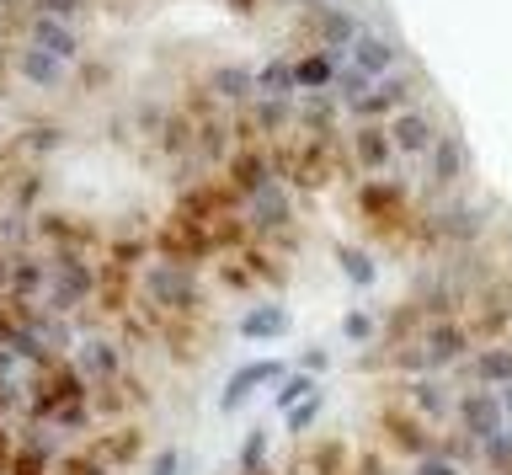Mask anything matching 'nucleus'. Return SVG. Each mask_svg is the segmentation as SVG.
<instances>
[{
    "instance_id": "nucleus-1",
    "label": "nucleus",
    "mask_w": 512,
    "mask_h": 475,
    "mask_svg": "<svg viewBox=\"0 0 512 475\" xmlns=\"http://www.w3.org/2000/svg\"><path fill=\"white\" fill-rule=\"evenodd\" d=\"M32 417H48V422H59V427H86L91 417V379L80 374V363H43V379H38V390H32Z\"/></svg>"
},
{
    "instance_id": "nucleus-2",
    "label": "nucleus",
    "mask_w": 512,
    "mask_h": 475,
    "mask_svg": "<svg viewBox=\"0 0 512 475\" xmlns=\"http://www.w3.org/2000/svg\"><path fill=\"white\" fill-rule=\"evenodd\" d=\"M144 283V294H150V305L166 315V321H187L192 310H198V278H192V267H182V262H166L160 257L150 273L139 278Z\"/></svg>"
},
{
    "instance_id": "nucleus-3",
    "label": "nucleus",
    "mask_w": 512,
    "mask_h": 475,
    "mask_svg": "<svg viewBox=\"0 0 512 475\" xmlns=\"http://www.w3.org/2000/svg\"><path fill=\"white\" fill-rule=\"evenodd\" d=\"M416 342H422V353H427V369H432V374L454 369V363H470V353H475V337H470V321H464V315H448V321H427L422 331H416Z\"/></svg>"
},
{
    "instance_id": "nucleus-4",
    "label": "nucleus",
    "mask_w": 512,
    "mask_h": 475,
    "mask_svg": "<svg viewBox=\"0 0 512 475\" xmlns=\"http://www.w3.org/2000/svg\"><path fill=\"white\" fill-rule=\"evenodd\" d=\"M454 427L459 433H470L475 443H486L496 438L507 427V411H502V390H464L459 401H454Z\"/></svg>"
},
{
    "instance_id": "nucleus-5",
    "label": "nucleus",
    "mask_w": 512,
    "mask_h": 475,
    "mask_svg": "<svg viewBox=\"0 0 512 475\" xmlns=\"http://www.w3.org/2000/svg\"><path fill=\"white\" fill-rule=\"evenodd\" d=\"M411 91H416V75L411 65H400L395 75H384V81H374V91H368L363 102H352V118L358 123H384V113H400V107L411 102Z\"/></svg>"
},
{
    "instance_id": "nucleus-6",
    "label": "nucleus",
    "mask_w": 512,
    "mask_h": 475,
    "mask_svg": "<svg viewBox=\"0 0 512 475\" xmlns=\"http://www.w3.org/2000/svg\"><path fill=\"white\" fill-rule=\"evenodd\" d=\"M427 427H432V422H422L411 406H384V411H379V433L390 438L400 454H416V459H422V454L438 449V438H432Z\"/></svg>"
},
{
    "instance_id": "nucleus-7",
    "label": "nucleus",
    "mask_w": 512,
    "mask_h": 475,
    "mask_svg": "<svg viewBox=\"0 0 512 475\" xmlns=\"http://www.w3.org/2000/svg\"><path fill=\"white\" fill-rule=\"evenodd\" d=\"M384 129H390V139H395V155H422V161H427V150L438 145V134H443L427 107H400Z\"/></svg>"
},
{
    "instance_id": "nucleus-8",
    "label": "nucleus",
    "mask_w": 512,
    "mask_h": 475,
    "mask_svg": "<svg viewBox=\"0 0 512 475\" xmlns=\"http://www.w3.org/2000/svg\"><path fill=\"white\" fill-rule=\"evenodd\" d=\"M464 321H470L475 347L507 342V331H512V294L507 289H486V294H480V305H475V315H464Z\"/></svg>"
},
{
    "instance_id": "nucleus-9",
    "label": "nucleus",
    "mask_w": 512,
    "mask_h": 475,
    "mask_svg": "<svg viewBox=\"0 0 512 475\" xmlns=\"http://www.w3.org/2000/svg\"><path fill=\"white\" fill-rule=\"evenodd\" d=\"M464 166H470V150H464V139H459L454 129H443L438 145L427 150V182H432V193L454 187V182L464 177Z\"/></svg>"
},
{
    "instance_id": "nucleus-10",
    "label": "nucleus",
    "mask_w": 512,
    "mask_h": 475,
    "mask_svg": "<svg viewBox=\"0 0 512 475\" xmlns=\"http://www.w3.org/2000/svg\"><path fill=\"white\" fill-rule=\"evenodd\" d=\"M283 374H288V363H278V358H256V363H246V369L230 374V385H224L219 406H224V411H240V406H246V395H256L262 385H278Z\"/></svg>"
},
{
    "instance_id": "nucleus-11",
    "label": "nucleus",
    "mask_w": 512,
    "mask_h": 475,
    "mask_svg": "<svg viewBox=\"0 0 512 475\" xmlns=\"http://www.w3.org/2000/svg\"><path fill=\"white\" fill-rule=\"evenodd\" d=\"M352 65H358L363 75H374V81H384V75H395L400 65H406V49H400L390 33H363L358 43H352Z\"/></svg>"
},
{
    "instance_id": "nucleus-12",
    "label": "nucleus",
    "mask_w": 512,
    "mask_h": 475,
    "mask_svg": "<svg viewBox=\"0 0 512 475\" xmlns=\"http://www.w3.org/2000/svg\"><path fill=\"white\" fill-rule=\"evenodd\" d=\"M80 374L91 379V390H102V385H118L123 379V353H118V342H107V337H86L80 342Z\"/></svg>"
},
{
    "instance_id": "nucleus-13",
    "label": "nucleus",
    "mask_w": 512,
    "mask_h": 475,
    "mask_svg": "<svg viewBox=\"0 0 512 475\" xmlns=\"http://www.w3.org/2000/svg\"><path fill=\"white\" fill-rule=\"evenodd\" d=\"M475 379L480 390H507L512 385V337L507 342H486L470 353V369H464Z\"/></svg>"
},
{
    "instance_id": "nucleus-14",
    "label": "nucleus",
    "mask_w": 512,
    "mask_h": 475,
    "mask_svg": "<svg viewBox=\"0 0 512 475\" xmlns=\"http://www.w3.org/2000/svg\"><path fill=\"white\" fill-rule=\"evenodd\" d=\"M358 209H363V219L395 230L400 214H406V187H400V182H363L358 187Z\"/></svg>"
},
{
    "instance_id": "nucleus-15",
    "label": "nucleus",
    "mask_w": 512,
    "mask_h": 475,
    "mask_svg": "<svg viewBox=\"0 0 512 475\" xmlns=\"http://www.w3.org/2000/svg\"><path fill=\"white\" fill-rule=\"evenodd\" d=\"M400 390H406V406H411L422 422H443L448 411H454V395H448L438 379H427V374H411Z\"/></svg>"
},
{
    "instance_id": "nucleus-16",
    "label": "nucleus",
    "mask_w": 512,
    "mask_h": 475,
    "mask_svg": "<svg viewBox=\"0 0 512 475\" xmlns=\"http://www.w3.org/2000/svg\"><path fill=\"white\" fill-rule=\"evenodd\" d=\"M352 161L363 171H384L395 161V139L384 123H358V134H352Z\"/></svg>"
},
{
    "instance_id": "nucleus-17",
    "label": "nucleus",
    "mask_w": 512,
    "mask_h": 475,
    "mask_svg": "<svg viewBox=\"0 0 512 475\" xmlns=\"http://www.w3.org/2000/svg\"><path fill=\"white\" fill-rule=\"evenodd\" d=\"M230 187H235L240 198H251V193H262V187H272L267 150H240V155H230Z\"/></svg>"
},
{
    "instance_id": "nucleus-18",
    "label": "nucleus",
    "mask_w": 512,
    "mask_h": 475,
    "mask_svg": "<svg viewBox=\"0 0 512 475\" xmlns=\"http://www.w3.org/2000/svg\"><path fill=\"white\" fill-rule=\"evenodd\" d=\"M91 289H96V273L75 257V251H64L59 257V283H54V305H80Z\"/></svg>"
},
{
    "instance_id": "nucleus-19",
    "label": "nucleus",
    "mask_w": 512,
    "mask_h": 475,
    "mask_svg": "<svg viewBox=\"0 0 512 475\" xmlns=\"http://www.w3.org/2000/svg\"><path fill=\"white\" fill-rule=\"evenodd\" d=\"M288 225V198L283 187H262V193H251V235L262 241V235L283 230Z\"/></svg>"
},
{
    "instance_id": "nucleus-20",
    "label": "nucleus",
    "mask_w": 512,
    "mask_h": 475,
    "mask_svg": "<svg viewBox=\"0 0 512 475\" xmlns=\"http://www.w3.org/2000/svg\"><path fill=\"white\" fill-rule=\"evenodd\" d=\"M32 43H38L43 54H54V59H64V65H70V59L80 54V38L70 33V27H64L59 17H43L38 11V22H32V33H27Z\"/></svg>"
},
{
    "instance_id": "nucleus-21",
    "label": "nucleus",
    "mask_w": 512,
    "mask_h": 475,
    "mask_svg": "<svg viewBox=\"0 0 512 475\" xmlns=\"http://www.w3.org/2000/svg\"><path fill=\"white\" fill-rule=\"evenodd\" d=\"M139 449H144V433H139V427H112L107 438L91 443V454L102 459V465H134Z\"/></svg>"
},
{
    "instance_id": "nucleus-22",
    "label": "nucleus",
    "mask_w": 512,
    "mask_h": 475,
    "mask_svg": "<svg viewBox=\"0 0 512 475\" xmlns=\"http://www.w3.org/2000/svg\"><path fill=\"white\" fill-rule=\"evenodd\" d=\"M283 331H288L283 305H256L246 321H240V337H251V342H272V337H283Z\"/></svg>"
},
{
    "instance_id": "nucleus-23",
    "label": "nucleus",
    "mask_w": 512,
    "mask_h": 475,
    "mask_svg": "<svg viewBox=\"0 0 512 475\" xmlns=\"http://www.w3.org/2000/svg\"><path fill=\"white\" fill-rule=\"evenodd\" d=\"M336 267H342V278L352 289H374V278H379V262L363 246H336Z\"/></svg>"
},
{
    "instance_id": "nucleus-24",
    "label": "nucleus",
    "mask_w": 512,
    "mask_h": 475,
    "mask_svg": "<svg viewBox=\"0 0 512 475\" xmlns=\"http://www.w3.org/2000/svg\"><path fill=\"white\" fill-rule=\"evenodd\" d=\"M336 81V59L331 54H304L294 59V91H326Z\"/></svg>"
},
{
    "instance_id": "nucleus-25",
    "label": "nucleus",
    "mask_w": 512,
    "mask_h": 475,
    "mask_svg": "<svg viewBox=\"0 0 512 475\" xmlns=\"http://www.w3.org/2000/svg\"><path fill=\"white\" fill-rule=\"evenodd\" d=\"M16 70H22L27 81H38V86H59V81H64V59L43 54L38 43H27V49H22V59H16Z\"/></svg>"
},
{
    "instance_id": "nucleus-26",
    "label": "nucleus",
    "mask_w": 512,
    "mask_h": 475,
    "mask_svg": "<svg viewBox=\"0 0 512 475\" xmlns=\"http://www.w3.org/2000/svg\"><path fill=\"white\" fill-rule=\"evenodd\" d=\"M214 97H224V102H251L256 97V75L251 70H214Z\"/></svg>"
},
{
    "instance_id": "nucleus-27",
    "label": "nucleus",
    "mask_w": 512,
    "mask_h": 475,
    "mask_svg": "<svg viewBox=\"0 0 512 475\" xmlns=\"http://www.w3.org/2000/svg\"><path fill=\"white\" fill-rule=\"evenodd\" d=\"M304 465H310L315 475H347V449H342V438H326V443H315Z\"/></svg>"
},
{
    "instance_id": "nucleus-28",
    "label": "nucleus",
    "mask_w": 512,
    "mask_h": 475,
    "mask_svg": "<svg viewBox=\"0 0 512 475\" xmlns=\"http://www.w3.org/2000/svg\"><path fill=\"white\" fill-rule=\"evenodd\" d=\"M480 465H486L491 475H507L512 470V427H502L496 438L480 443Z\"/></svg>"
},
{
    "instance_id": "nucleus-29",
    "label": "nucleus",
    "mask_w": 512,
    "mask_h": 475,
    "mask_svg": "<svg viewBox=\"0 0 512 475\" xmlns=\"http://www.w3.org/2000/svg\"><path fill=\"white\" fill-rule=\"evenodd\" d=\"M310 395H315V374L294 369V374H283V379H278V411L299 406V401H310Z\"/></svg>"
},
{
    "instance_id": "nucleus-30",
    "label": "nucleus",
    "mask_w": 512,
    "mask_h": 475,
    "mask_svg": "<svg viewBox=\"0 0 512 475\" xmlns=\"http://www.w3.org/2000/svg\"><path fill=\"white\" fill-rule=\"evenodd\" d=\"M240 475H267V433L251 427L246 443H240Z\"/></svg>"
},
{
    "instance_id": "nucleus-31",
    "label": "nucleus",
    "mask_w": 512,
    "mask_h": 475,
    "mask_svg": "<svg viewBox=\"0 0 512 475\" xmlns=\"http://www.w3.org/2000/svg\"><path fill=\"white\" fill-rule=\"evenodd\" d=\"M11 475H54V465H48V449H43V443H16Z\"/></svg>"
},
{
    "instance_id": "nucleus-32",
    "label": "nucleus",
    "mask_w": 512,
    "mask_h": 475,
    "mask_svg": "<svg viewBox=\"0 0 512 475\" xmlns=\"http://www.w3.org/2000/svg\"><path fill=\"white\" fill-rule=\"evenodd\" d=\"M438 454H448L454 465H475V459H480V443H475L470 433H459V427H454L448 438H438Z\"/></svg>"
},
{
    "instance_id": "nucleus-33",
    "label": "nucleus",
    "mask_w": 512,
    "mask_h": 475,
    "mask_svg": "<svg viewBox=\"0 0 512 475\" xmlns=\"http://www.w3.org/2000/svg\"><path fill=\"white\" fill-rule=\"evenodd\" d=\"M43 283H48V278H43V267H38V262H16V267H11V299L38 294Z\"/></svg>"
},
{
    "instance_id": "nucleus-34",
    "label": "nucleus",
    "mask_w": 512,
    "mask_h": 475,
    "mask_svg": "<svg viewBox=\"0 0 512 475\" xmlns=\"http://www.w3.org/2000/svg\"><path fill=\"white\" fill-rule=\"evenodd\" d=\"M315 417H320V390L310 395V401H299V406H288L283 411V427H288V433H310V427H315Z\"/></svg>"
},
{
    "instance_id": "nucleus-35",
    "label": "nucleus",
    "mask_w": 512,
    "mask_h": 475,
    "mask_svg": "<svg viewBox=\"0 0 512 475\" xmlns=\"http://www.w3.org/2000/svg\"><path fill=\"white\" fill-rule=\"evenodd\" d=\"M288 86H294V65H288V59H272V65L256 75V91H267V97H278Z\"/></svg>"
},
{
    "instance_id": "nucleus-36",
    "label": "nucleus",
    "mask_w": 512,
    "mask_h": 475,
    "mask_svg": "<svg viewBox=\"0 0 512 475\" xmlns=\"http://www.w3.org/2000/svg\"><path fill=\"white\" fill-rule=\"evenodd\" d=\"M336 86H342V102L352 107V102H363L368 91H374V75H363L358 65H347L342 75H336Z\"/></svg>"
},
{
    "instance_id": "nucleus-37",
    "label": "nucleus",
    "mask_w": 512,
    "mask_h": 475,
    "mask_svg": "<svg viewBox=\"0 0 512 475\" xmlns=\"http://www.w3.org/2000/svg\"><path fill=\"white\" fill-rule=\"evenodd\" d=\"M112 465H102V459H96L91 449H80V454H64L59 459V475H107Z\"/></svg>"
},
{
    "instance_id": "nucleus-38",
    "label": "nucleus",
    "mask_w": 512,
    "mask_h": 475,
    "mask_svg": "<svg viewBox=\"0 0 512 475\" xmlns=\"http://www.w3.org/2000/svg\"><path fill=\"white\" fill-rule=\"evenodd\" d=\"M240 262H246V267H251V273H262L267 283H283V267H278V262H272V257H267V251H262V246H246V251H240Z\"/></svg>"
},
{
    "instance_id": "nucleus-39",
    "label": "nucleus",
    "mask_w": 512,
    "mask_h": 475,
    "mask_svg": "<svg viewBox=\"0 0 512 475\" xmlns=\"http://www.w3.org/2000/svg\"><path fill=\"white\" fill-rule=\"evenodd\" d=\"M411 475H464V465H454L448 454H438V449H432V454H422V459H416V470H411Z\"/></svg>"
},
{
    "instance_id": "nucleus-40",
    "label": "nucleus",
    "mask_w": 512,
    "mask_h": 475,
    "mask_svg": "<svg viewBox=\"0 0 512 475\" xmlns=\"http://www.w3.org/2000/svg\"><path fill=\"white\" fill-rule=\"evenodd\" d=\"M342 331H347V337L352 342H368V337H374V315H368V310H347V321H342Z\"/></svg>"
},
{
    "instance_id": "nucleus-41",
    "label": "nucleus",
    "mask_w": 512,
    "mask_h": 475,
    "mask_svg": "<svg viewBox=\"0 0 512 475\" xmlns=\"http://www.w3.org/2000/svg\"><path fill=\"white\" fill-rule=\"evenodd\" d=\"M219 278H224V289H251V278H256V273H251L246 262H224V267H219Z\"/></svg>"
},
{
    "instance_id": "nucleus-42",
    "label": "nucleus",
    "mask_w": 512,
    "mask_h": 475,
    "mask_svg": "<svg viewBox=\"0 0 512 475\" xmlns=\"http://www.w3.org/2000/svg\"><path fill=\"white\" fill-rule=\"evenodd\" d=\"M80 6H86V0H38L43 17H59V22H64V17H75Z\"/></svg>"
},
{
    "instance_id": "nucleus-43",
    "label": "nucleus",
    "mask_w": 512,
    "mask_h": 475,
    "mask_svg": "<svg viewBox=\"0 0 512 475\" xmlns=\"http://www.w3.org/2000/svg\"><path fill=\"white\" fill-rule=\"evenodd\" d=\"M326 363H331V353H326V347H304L299 369H304V374H320V369H326Z\"/></svg>"
},
{
    "instance_id": "nucleus-44",
    "label": "nucleus",
    "mask_w": 512,
    "mask_h": 475,
    "mask_svg": "<svg viewBox=\"0 0 512 475\" xmlns=\"http://www.w3.org/2000/svg\"><path fill=\"white\" fill-rule=\"evenodd\" d=\"M176 470H182V459H176V449L155 454V465H150V475H176Z\"/></svg>"
},
{
    "instance_id": "nucleus-45",
    "label": "nucleus",
    "mask_w": 512,
    "mask_h": 475,
    "mask_svg": "<svg viewBox=\"0 0 512 475\" xmlns=\"http://www.w3.org/2000/svg\"><path fill=\"white\" fill-rule=\"evenodd\" d=\"M11 459H16V443H11L6 427H0V475H11Z\"/></svg>"
},
{
    "instance_id": "nucleus-46",
    "label": "nucleus",
    "mask_w": 512,
    "mask_h": 475,
    "mask_svg": "<svg viewBox=\"0 0 512 475\" xmlns=\"http://www.w3.org/2000/svg\"><path fill=\"white\" fill-rule=\"evenodd\" d=\"M11 363H16V347L0 342V385H6V374H11Z\"/></svg>"
},
{
    "instance_id": "nucleus-47",
    "label": "nucleus",
    "mask_w": 512,
    "mask_h": 475,
    "mask_svg": "<svg viewBox=\"0 0 512 475\" xmlns=\"http://www.w3.org/2000/svg\"><path fill=\"white\" fill-rule=\"evenodd\" d=\"M358 470H363V475H390V470H384V465H379L374 454H363V465H358Z\"/></svg>"
},
{
    "instance_id": "nucleus-48",
    "label": "nucleus",
    "mask_w": 512,
    "mask_h": 475,
    "mask_svg": "<svg viewBox=\"0 0 512 475\" xmlns=\"http://www.w3.org/2000/svg\"><path fill=\"white\" fill-rule=\"evenodd\" d=\"M502 411H507V427H512V385L502 390Z\"/></svg>"
},
{
    "instance_id": "nucleus-49",
    "label": "nucleus",
    "mask_w": 512,
    "mask_h": 475,
    "mask_svg": "<svg viewBox=\"0 0 512 475\" xmlns=\"http://www.w3.org/2000/svg\"><path fill=\"white\" fill-rule=\"evenodd\" d=\"M0 417H6V385H0Z\"/></svg>"
},
{
    "instance_id": "nucleus-50",
    "label": "nucleus",
    "mask_w": 512,
    "mask_h": 475,
    "mask_svg": "<svg viewBox=\"0 0 512 475\" xmlns=\"http://www.w3.org/2000/svg\"><path fill=\"white\" fill-rule=\"evenodd\" d=\"M0 6H11V0H0Z\"/></svg>"
},
{
    "instance_id": "nucleus-51",
    "label": "nucleus",
    "mask_w": 512,
    "mask_h": 475,
    "mask_svg": "<svg viewBox=\"0 0 512 475\" xmlns=\"http://www.w3.org/2000/svg\"><path fill=\"white\" fill-rule=\"evenodd\" d=\"M507 475H512V470H507Z\"/></svg>"
}]
</instances>
